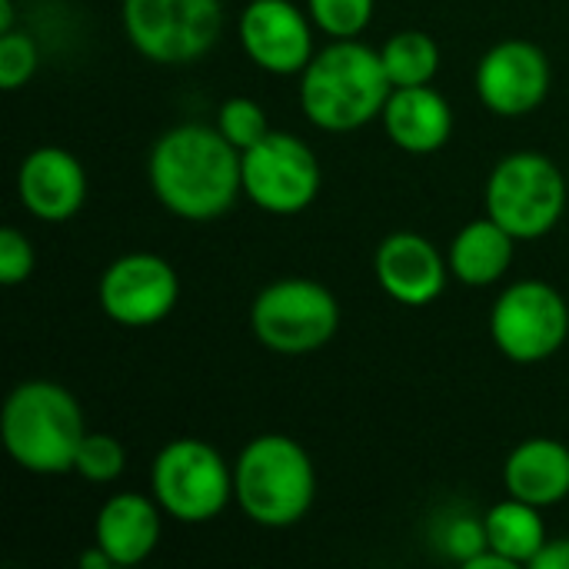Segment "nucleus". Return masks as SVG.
<instances>
[{
  "instance_id": "1",
  "label": "nucleus",
  "mask_w": 569,
  "mask_h": 569,
  "mask_svg": "<svg viewBox=\"0 0 569 569\" xmlns=\"http://www.w3.org/2000/svg\"><path fill=\"white\" fill-rule=\"evenodd\" d=\"M147 173L157 200L193 223L223 217L243 193V153L203 123L167 130L150 150Z\"/></svg>"
},
{
  "instance_id": "2",
  "label": "nucleus",
  "mask_w": 569,
  "mask_h": 569,
  "mask_svg": "<svg viewBox=\"0 0 569 569\" xmlns=\"http://www.w3.org/2000/svg\"><path fill=\"white\" fill-rule=\"evenodd\" d=\"M393 80L380 50L347 37L313 53L300 73V107L310 123L330 133H350L383 117Z\"/></svg>"
},
{
  "instance_id": "3",
  "label": "nucleus",
  "mask_w": 569,
  "mask_h": 569,
  "mask_svg": "<svg viewBox=\"0 0 569 569\" xmlns=\"http://www.w3.org/2000/svg\"><path fill=\"white\" fill-rule=\"evenodd\" d=\"M7 453L27 473L53 477L73 470L87 423L73 393L53 380H27L13 387L0 413Z\"/></svg>"
},
{
  "instance_id": "4",
  "label": "nucleus",
  "mask_w": 569,
  "mask_h": 569,
  "mask_svg": "<svg viewBox=\"0 0 569 569\" xmlns=\"http://www.w3.org/2000/svg\"><path fill=\"white\" fill-rule=\"evenodd\" d=\"M233 497L257 527H293L317 497L313 460L293 437L263 433L250 440L233 463Z\"/></svg>"
},
{
  "instance_id": "5",
  "label": "nucleus",
  "mask_w": 569,
  "mask_h": 569,
  "mask_svg": "<svg viewBox=\"0 0 569 569\" xmlns=\"http://www.w3.org/2000/svg\"><path fill=\"white\" fill-rule=\"evenodd\" d=\"M567 210V177L543 153H510L487 180V217L517 240L547 237Z\"/></svg>"
},
{
  "instance_id": "6",
  "label": "nucleus",
  "mask_w": 569,
  "mask_h": 569,
  "mask_svg": "<svg viewBox=\"0 0 569 569\" xmlns=\"http://www.w3.org/2000/svg\"><path fill=\"white\" fill-rule=\"evenodd\" d=\"M150 487L167 517L180 523H210L233 497V470L207 440L180 437L157 453Z\"/></svg>"
},
{
  "instance_id": "7",
  "label": "nucleus",
  "mask_w": 569,
  "mask_h": 569,
  "mask_svg": "<svg viewBox=\"0 0 569 569\" xmlns=\"http://www.w3.org/2000/svg\"><path fill=\"white\" fill-rule=\"evenodd\" d=\"M253 337L283 357L313 353L333 340L340 327L337 297L307 277H283L263 287L250 310Z\"/></svg>"
},
{
  "instance_id": "8",
  "label": "nucleus",
  "mask_w": 569,
  "mask_h": 569,
  "mask_svg": "<svg viewBox=\"0 0 569 569\" xmlns=\"http://www.w3.org/2000/svg\"><path fill=\"white\" fill-rule=\"evenodd\" d=\"M223 27L220 0H123L130 43L157 63H190L203 57Z\"/></svg>"
},
{
  "instance_id": "9",
  "label": "nucleus",
  "mask_w": 569,
  "mask_h": 569,
  "mask_svg": "<svg viewBox=\"0 0 569 569\" xmlns=\"http://www.w3.org/2000/svg\"><path fill=\"white\" fill-rule=\"evenodd\" d=\"M490 333L507 360L543 363L567 343V300L557 287L543 280H520L507 287L493 303Z\"/></svg>"
},
{
  "instance_id": "10",
  "label": "nucleus",
  "mask_w": 569,
  "mask_h": 569,
  "mask_svg": "<svg viewBox=\"0 0 569 569\" xmlns=\"http://www.w3.org/2000/svg\"><path fill=\"white\" fill-rule=\"evenodd\" d=\"M320 180L317 153L293 133L270 130L243 150V193L267 213L290 217L307 210L320 193Z\"/></svg>"
},
{
  "instance_id": "11",
  "label": "nucleus",
  "mask_w": 569,
  "mask_h": 569,
  "mask_svg": "<svg viewBox=\"0 0 569 569\" xmlns=\"http://www.w3.org/2000/svg\"><path fill=\"white\" fill-rule=\"evenodd\" d=\"M100 307L120 327H153L180 300L177 270L147 250L113 260L100 277Z\"/></svg>"
},
{
  "instance_id": "12",
  "label": "nucleus",
  "mask_w": 569,
  "mask_h": 569,
  "mask_svg": "<svg viewBox=\"0 0 569 569\" xmlns=\"http://www.w3.org/2000/svg\"><path fill=\"white\" fill-rule=\"evenodd\" d=\"M477 93L500 117H523L550 93V60L530 40H503L477 67Z\"/></svg>"
},
{
  "instance_id": "13",
  "label": "nucleus",
  "mask_w": 569,
  "mask_h": 569,
  "mask_svg": "<svg viewBox=\"0 0 569 569\" xmlns=\"http://www.w3.org/2000/svg\"><path fill=\"white\" fill-rule=\"evenodd\" d=\"M240 43L247 57L277 77L303 73L313 60V30L290 0H250L240 17Z\"/></svg>"
},
{
  "instance_id": "14",
  "label": "nucleus",
  "mask_w": 569,
  "mask_h": 569,
  "mask_svg": "<svg viewBox=\"0 0 569 569\" xmlns=\"http://www.w3.org/2000/svg\"><path fill=\"white\" fill-rule=\"evenodd\" d=\"M373 270L387 297L403 307H427L447 290L450 260L420 233H390L373 257Z\"/></svg>"
},
{
  "instance_id": "15",
  "label": "nucleus",
  "mask_w": 569,
  "mask_h": 569,
  "mask_svg": "<svg viewBox=\"0 0 569 569\" xmlns=\"http://www.w3.org/2000/svg\"><path fill=\"white\" fill-rule=\"evenodd\" d=\"M17 193L27 213L43 223L70 220L87 200V173L83 163L60 147H37L27 153L17 173Z\"/></svg>"
},
{
  "instance_id": "16",
  "label": "nucleus",
  "mask_w": 569,
  "mask_h": 569,
  "mask_svg": "<svg viewBox=\"0 0 569 569\" xmlns=\"http://www.w3.org/2000/svg\"><path fill=\"white\" fill-rule=\"evenodd\" d=\"M160 513L163 507L150 497L117 493L100 507L93 523V540L113 560V567H137L160 543L163 533Z\"/></svg>"
},
{
  "instance_id": "17",
  "label": "nucleus",
  "mask_w": 569,
  "mask_h": 569,
  "mask_svg": "<svg viewBox=\"0 0 569 569\" xmlns=\"http://www.w3.org/2000/svg\"><path fill=\"white\" fill-rule=\"evenodd\" d=\"M383 127L390 140L407 153H437L453 133V110L430 83L393 87L383 107Z\"/></svg>"
},
{
  "instance_id": "18",
  "label": "nucleus",
  "mask_w": 569,
  "mask_h": 569,
  "mask_svg": "<svg viewBox=\"0 0 569 569\" xmlns=\"http://www.w3.org/2000/svg\"><path fill=\"white\" fill-rule=\"evenodd\" d=\"M503 480L510 497L527 500L540 510L553 507L569 497V450L560 440L533 437L510 453Z\"/></svg>"
},
{
  "instance_id": "19",
  "label": "nucleus",
  "mask_w": 569,
  "mask_h": 569,
  "mask_svg": "<svg viewBox=\"0 0 569 569\" xmlns=\"http://www.w3.org/2000/svg\"><path fill=\"white\" fill-rule=\"evenodd\" d=\"M517 237L493 217L470 220L450 243V273L467 287H490L507 277Z\"/></svg>"
},
{
  "instance_id": "20",
  "label": "nucleus",
  "mask_w": 569,
  "mask_h": 569,
  "mask_svg": "<svg viewBox=\"0 0 569 569\" xmlns=\"http://www.w3.org/2000/svg\"><path fill=\"white\" fill-rule=\"evenodd\" d=\"M483 527H487L490 550L503 553L517 567H530L537 553L547 547V527L540 520V507L517 500V497L490 507L483 517Z\"/></svg>"
},
{
  "instance_id": "21",
  "label": "nucleus",
  "mask_w": 569,
  "mask_h": 569,
  "mask_svg": "<svg viewBox=\"0 0 569 569\" xmlns=\"http://www.w3.org/2000/svg\"><path fill=\"white\" fill-rule=\"evenodd\" d=\"M383 67L393 80V87H420L430 83L440 70V47L423 30H400L393 33L383 50Z\"/></svg>"
},
{
  "instance_id": "22",
  "label": "nucleus",
  "mask_w": 569,
  "mask_h": 569,
  "mask_svg": "<svg viewBox=\"0 0 569 569\" xmlns=\"http://www.w3.org/2000/svg\"><path fill=\"white\" fill-rule=\"evenodd\" d=\"M217 130L243 153L270 133L267 110L250 97H230L217 113Z\"/></svg>"
},
{
  "instance_id": "23",
  "label": "nucleus",
  "mask_w": 569,
  "mask_h": 569,
  "mask_svg": "<svg viewBox=\"0 0 569 569\" xmlns=\"http://www.w3.org/2000/svg\"><path fill=\"white\" fill-rule=\"evenodd\" d=\"M123 467H127V450L110 433H87L73 460V470L90 483H113L123 473Z\"/></svg>"
},
{
  "instance_id": "24",
  "label": "nucleus",
  "mask_w": 569,
  "mask_h": 569,
  "mask_svg": "<svg viewBox=\"0 0 569 569\" xmlns=\"http://www.w3.org/2000/svg\"><path fill=\"white\" fill-rule=\"evenodd\" d=\"M377 0H307L310 20L333 40H347L367 30Z\"/></svg>"
},
{
  "instance_id": "25",
  "label": "nucleus",
  "mask_w": 569,
  "mask_h": 569,
  "mask_svg": "<svg viewBox=\"0 0 569 569\" xmlns=\"http://www.w3.org/2000/svg\"><path fill=\"white\" fill-rule=\"evenodd\" d=\"M37 43L23 30H3L0 37V87L17 90L37 70Z\"/></svg>"
},
{
  "instance_id": "26",
  "label": "nucleus",
  "mask_w": 569,
  "mask_h": 569,
  "mask_svg": "<svg viewBox=\"0 0 569 569\" xmlns=\"http://www.w3.org/2000/svg\"><path fill=\"white\" fill-rule=\"evenodd\" d=\"M33 273V243L17 227L0 230V280L7 287L23 283Z\"/></svg>"
},
{
  "instance_id": "27",
  "label": "nucleus",
  "mask_w": 569,
  "mask_h": 569,
  "mask_svg": "<svg viewBox=\"0 0 569 569\" xmlns=\"http://www.w3.org/2000/svg\"><path fill=\"white\" fill-rule=\"evenodd\" d=\"M487 547H490L487 527H483V520H473V517L453 520L450 530H447V537H443V550H447L453 560H460L463 567H467L477 553H483Z\"/></svg>"
},
{
  "instance_id": "28",
  "label": "nucleus",
  "mask_w": 569,
  "mask_h": 569,
  "mask_svg": "<svg viewBox=\"0 0 569 569\" xmlns=\"http://www.w3.org/2000/svg\"><path fill=\"white\" fill-rule=\"evenodd\" d=\"M533 569H569V537L563 540H547V547L537 553L530 563Z\"/></svg>"
},
{
  "instance_id": "29",
  "label": "nucleus",
  "mask_w": 569,
  "mask_h": 569,
  "mask_svg": "<svg viewBox=\"0 0 569 569\" xmlns=\"http://www.w3.org/2000/svg\"><path fill=\"white\" fill-rule=\"evenodd\" d=\"M80 567L83 569H110L113 567V560L93 543V550H87V553H80Z\"/></svg>"
},
{
  "instance_id": "30",
  "label": "nucleus",
  "mask_w": 569,
  "mask_h": 569,
  "mask_svg": "<svg viewBox=\"0 0 569 569\" xmlns=\"http://www.w3.org/2000/svg\"><path fill=\"white\" fill-rule=\"evenodd\" d=\"M3 30H13L10 27V0H0V33Z\"/></svg>"
}]
</instances>
